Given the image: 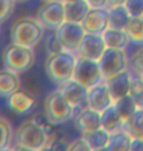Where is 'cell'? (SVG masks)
<instances>
[{"label":"cell","mask_w":143,"mask_h":151,"mask_svg":"<svg viewBox=\"0 0 143 151\" xmlns=\"http://www.w3.org/2000/svg\"><path fill=\"white\" fill-rule=\"evenodd\" d=\"M77 59L72 53L62 51L50 55L45 68L50 80L58 84H63L74 78Z\"/></svg>","instance_id":"obj_1"},{"label":"cell","mask_w":143,"mask_h":151,"mask_svg":"<svg viewBox=\"0 0 143 151\" xmlns=\"http://www.w3.org/2000/svg\"><path fill=\"white\" fill-rule=\"evenodd\" d=\"M17 145L27 150H40L47 145L48 137L35 121H28L18 128L15 134Z\"/></svg>","instance_id":"obj_2"},{"label":"cell","mask_w":143,"mask_h":151,"mask_svg":"<svg viewBox=\"0 0 143 151\" xmlns=\"http://www.w3.org/2000/svg\"><path fill=\"white\" fill-rule=\"evenodd\" d=\"M74 106L68 101L61 90L51 92L44 102V114L54 125H61L71 119Z\"/></svg>","instance_id":"obj_3"},{"label":"cell","mask_w":143,"mask_h":151,"mask_svg":"<svg viewBox=\"0 0 143 151\" xmlns=\"http://www.w3.org/2000/svg\"><path fill=\"white\" fill-rule=\"evenodd\" d=\"M3 60L6 68L16 73H25L32 68L34 54L32 48L20 44H12L6 48Z\"/></svg>","instance_id":"obj_4"},{"label":"cell","mask_w":143,"mask_h":151,"mask_svg":"<svg viewBox=\"0 0 143 151\" xmlns=\"http://www.w3.org/2000/svg\"><path fill=\"white\" fill-rule=\"evenodd\" d=\"M42 34V28L38 23L30 19H23L14 25L11 37L13 43L32 48L40 41Z\"/></svg>","instance_id":"obj_5"},{"label":"cell","mask_w":143,"mask_h":151,"mask_svg":"<svg viewBox=\"0 0 143 151\" xmlns=\"http://www.w3.org/2000/svg\"><path fill=\"white\" fill-rule=\"evenodd\" d=\"M103 77L99 62L97 60L80 56L77 59L74 78L78 83H83L88 88L100 83Z\"/></svg>","instance_id":"obj_6"},{"label":"cell","mask_w":143,"mask_h":151,"mask_svg":"<svg viewBox=\"0 0 143 151\" xmlns=\"http://www.w3.org/2000/svg\"><path fill=\"white\" fill-rule=\"evenodd\" d=\"M98 62L103 77L104 78H108L126 70V56L123 49L107 47Z\"/></svg>","instance_id":"obj_7"},{"label":"cell","mask_w":143,"mask_h":151,"mask_svg":"<svg viewBox=\"0 0 143 151\" xmlns=\"http://www.w3.org/2000/svg\"><path fill=\"white\" fill-rule=\"evenodd\" d=\"M86 32L81 23L65 21L57 29V35L67 50H75L80 47Z\"/></svg>","instance_id":"obj_8"},{"label":"cell","mask_w":143,"mask_h":151,"mask_svg":"<svg viewBox=\"0 0 143 151\" xmlns=\"http://www.w3.org/2000/svg\"><path fill=\"white\" fill-rule=\"evenodd\" d=\"M38 20L45 28L57 29L66 21L65 3L59 0L48 1L38 12Z\"/></svg>","instance_id":"obj_9"},{"label":"cell","mask_w":143,"mask_h":151,"mask_svg":"<svg viewBox=\"0 0 143 151\" xmlns=\"http://www.w3.org/2000/svg\"><path fill=\"white\" fill-rule=\"evenodd\" d=\"M110 11L107 8H90L81 25L86 32L103 35L109 28Z\"/></svg>","instance_id":"obj_10"},{"label":"cell","mask_w":143,"mask_h":151,"mask_svg":"<svg viewBox=\"0 0 143 151\" xmlns=\"http://www.w3.org/2000/svg\"><path fill=\"white\" fill-rule=\"evenodd\" d=\"M107 48L102 35H94L86 32L78 48L80 56L99 61Z\"/></svg>","instance_id":"obj_11"},{"label":"cell","mask_w":143,"mask_h":151,"mask_svg":"<svg viewBox=\"0 0 143 151\" xmlns=\"http://www.w3.org/2000/svg\"><path fill=\"white\" fill-rule=\"evenodd\" d=\"M87 104L90 108L101 113L112 104H114V100L107 84L98 83L89 88Z\"/></svg>","instance_id":"obj_12"},{"label":"cell","mask_w":143,"mask_h":151,"mask_svg":"<svg viewBox=\"0 0 143 151\" xmlns=\"http://www.w3.org/2000/svg\"><path fill=\"white\" fill-rule=\"evenodd\" d=\"M60 90L74 107L80 106L81 104L87 102L89 88L83 83H78L75 78L63 83Z\"/></svg>","instance_id":"obj_13"},{"label":"cell","mask_w":143,"mask_h":151,"mask_svg":"<svg viewBox=\"0 0 143 151\" xmlns=\"http://www.w3.org/2000/svg\"><path fill=\"white\" fill-rule=\"evenodd\" d=\"M106 84L109 87L111 96L114 102L119 98L129 94L132 84V78L127 71H121L120 73L106 78Z\"/></svg>","instance_id":"obj_14"},{"label":"cell","mask_w":143,"mask_h":151,"mask_svg":"<svg viewBox=\"0 0 143 151\" xmlns=\"http://www.w3.org/2000/svg\"><path fill=\"white\" fill-rule=\"evenodd\" d=\"M35 104L32 94L26 90L18 89L8 97V106L13 113L24 115L29 112Z\"/></svg>","instance_id":"obj_15"},{"label":"cell","mask_w":143,"mask_h":151,"mask_svg":"<svg viewBox=\"0 0 143 151\" xmlns=\"http://www.w3.org/2000/svg\"><path fill=\"white\" fill-rule=\"evenodd\" d=\"M75 125L80 131L83 132L94 131V129L102 128L101 125V112L92 109V108H86L75 117Z\"/></svg>","instance_id":"obj_16"},{"label":"cell","mask_w":143,"mask_h":151,"mask_svg":"<svg viewBox=\"0 0 143 151\" xmlns=\"http://www.w3.org/2000/svg\"><path fill=\"white\" fill-rule=\"evenodd\" d=\"M124 121L119 115L118 111L116 110L114 104L109 106L101 113V125L102 128L110 134L118 131H121L124 127Z\"/></svg>","instance_id":"obj_17"},{"label":"cell","mask_w":143,"mask_h":151,"mask_svg":"<svg viewBox=\"0 0 143 151\" xmlns=\"http://www.w3.org/2000/svg\"><path fill=\"white\" fill-rule=\"evenodd\" d=\"M90 10V6L86 0L78 2L65 3L66 21L75 23H81Z\"/></svg>","instance_id":"obj_18"},{"label":"cell","mask_w":143,"mask_h":151,"mask_svg":"<svg viewBox=\"0 0 143 151\" xmlns=\"http://www.w3.org/2000/svg\"><path fill=\"white\" fill-rule=\"evenodd\" d=\"M16 72L12 70H3L0 74V94L3 97H9L20 87V80Z\"/></svg>","instance_id":"obj_19"},{"label":"cell","mask_w":143,"mask_h":151,"mask_svg":"<svg viewBox=\"0 0 143 151\" xmlns=\"http://www.w3.org/2000/svg\"><path fill=\"white\" fill-rule=\"evenodd\" d=\"M110 132L100 128L94 131L83 132V138L90 146L91 150H104L109 141Z\"/></svg>","instance_id":"obj_20"},{"label":"cell","mask_w":143,"mask_h":151,"mask_svg":"<svg viewBox=\"0 0 143 151\" xmlns=\"http://www.w3.org/2000/svg\"><path fill=\"white\" fill-rule=\"evenodd\" d=\"M132 141V137L124 129L112 132L104 150H130Z\"/></svg>","instance_id":"obj_21"},{"label":"cell","mask_w":143,"mask_h":151,"mask_svg":"<svg viewBox=\"0 0 143 151\" xmlns=\"http://www.w3.org/2000/svg\"><path fill=\"white\" fill-rule=\"evenodd\" d=\"M107 47L124 49L129 43V37L124 29L108 28L102 35Z\"/></svg>","instance_id":"obj_22"},{"label":"cell","mask_w":143,"mask_h":151,"mask_svg":"<svg viewBox=\"0 0 143 151\" xmlns=\"http://www.w3.org/2000/svg\"><path fill=\"white\" fill-rule=\"evenodd\" d=\"M130 15L124 5H118L111 7L110 19H109V28L124 29L130 20Z\"/></svg>","instance_id":"obj_23"},{"label":"cell","mask_w":143,"mask_h":151,"mask_svg":"<svg viewBox=\"0 0 143 151\" xmlns=\"http://www.w3.org/2000/svg\"><path fill=\"white\" fill-rule=\"evenodd\" d=\"M114 105L119 115L124 122L130 119L133 116V114L136 112V110L138 109L137 104L135 103L134 99L132 98V96L129 93L116 100L114 102Z\"/></svg>","instance_id":"obj_24"},{"label":"cell","mask_w":143,"mask_h":151,"mask_svg":"<svg viewBox=\"0 0 143 151\" xmlns=\"http://www.w3.org/2000/svg\"><path fill=\"white\" fill-rule=\"evenodd\" d=\"M124 31L133 42H143V17L130 18Z\"/></svg>","instance_id":"obj_25"},{"label":"cell","mask_w":143,"mask_h":151,"mask_svg":"<svg viewBox=\"0 0 143 151\" xmlns=\"http://www.w3.org/2000/svg\"><path fill=\"white\" fill-rule=\"evenodd\" d=\"M129 94L134 99L138 108H143V80L142 77H134L132 78Z\"/></svg>","instance_id":"obj_26"},{"label":"cell","mask_w":143,"mask_h":151,"mask_svg":"<svg viewBox=\"0 0 143 151\" xmlns=\"http://www.w3.org/2000/svg\"><path fill=\"white\" fill-rule=\"evenodd\" d=\"M0 129H1V143H0V151H5L10 146L12 140V131L9 124L4 119L0 121Z\"/></svg>","instance_id":"obj_27"},{"label":"cell","mask_w":143,"mask_h":151,"mask_svg":"<svg viewBox=\"0 0 143 151\" xmlns=\"http://www.w3.org/2000/svg\"><path fill=\"white\" fill-rule=\"evenodd\" d=\"M124 6L132 18L143 17V0H126Z\"/></svg>","instance_id":"obj_28"},{"label":"cell","mask_w":143,"mask_h":151,"mask_svg":"<svg viewBox=\"0 0 143 151\" xmlns=\"http://www.w3.org/2000/svg\"><path fill=\"white\" fill-rule=\"evenodd\" d=\"M46 46H47V50L50 55H54V54L60 53V52H62V51H64V46H63L62 42H61V40L59 39V37H58L57 34L52 35L48 38Z\"/></svg>","instance_id":"obj_29"},{"label":"cell","mask_w":143,"mask_h":151,"mask_svg":"<svg viewBox=\"0 0 143 151\" xmlns=\"http://www.w3.org/2000/svg\"><path fill=\"white\" fill-rule=\"evenodd\" d=\"M15 0H1V23L7 20L14 11Z\"/></svg>","instance_id":"obj_30"},{"label":"cell","mask_w":143,"mask_h":151,"mask_svg":"<svg viewBox=\"0 0 143 151\" xmlns=\"http://www.w3.org/2000/svg\"><path fill=\"white\" fill-rule=\"evenodd\" d=\"M132 67L135 70V72L139 75H143V48L138 50L134 54L133 58L132 60Z\"/></svg>","instance_id":"obj_31"},{"label":"cell","mask_w":143,"mask_h":151,"mask_svg":"<svg viewBox=\"0 0 143 151\" xmlns=\"http://www.w3.org/2000/svg\"><path fill=\"white\" fill-rule=\"evenodd\" d=\"M69 149L70 150H75V151H89L91 150L90 148V146L88 145V143L86 141V139L83 137V138H80V139H78L77 141H75L74 143L72 144V145H70L69 147Z\"/></svg>","instance_id":"obj_32"},{"label":"cell","mask_w":143,"mask_h":151,"mask_svg":"<svg viewBox=\"0 0 143 151\" xmlns=\"http://www.w3.org/2000/svg\"><path fill=\"white\" fill-rule=\"evenodd\" d=\"M143 150V138L142 137H132L130 151H140Z\"/></svg>","instance_id":"obj_33"},{"label":"cell","mask_w":143,"mask_h":151,"mask_svg":"<svg viewBox=\"0 0 143 151\" xmlns=\"http://www.w3.org/2000/svg\"><path fill=\"white\" fill-rule=\"evenodd\" d=\"M90 8H106L108 0H86Z\"/></svg>","instance_id":"obj_34"},{"label":"cell","mask_w":143,"mask_h":151,"mask_svg":"<svg viewBox=\"0 0 143 151\" xmlns=\"http://www.w3.org/2000/svg\"><path fill=\"white\" fill-rule=\"evenodd\" d=\"M126 2V0H108V5L111 7L118 5H124V3Z\"/></svg>","instance_id":"obj_35"},{"label":"cell","mask_w":143,"mask_h":151,"mask_svg":"<svg viewBox=\"0 0 143 151\" xmlns=\"http://www.w3.org/2000/svg\"><path fill=\"white\" fill-rule=\"evenodd\" d=\"M64 3H72V2H78V1H81V0H62Z\"/></svg>","instance_id":"obj_36"},{"label":"cell","mask_w":143,"mask_h":151,"mask_svg":"<svg viewBox=\"0 0 143 151\" xmlns=\"http://www.w3.org/2000/svg\"><path fill=\"white\" fill-rule=\"evenodd\" d=\"M44 1H53V0H44Z\"/></svg>","instance_id":"obj_37"},{"label":"cell","mask_w":143,"mask_h":151,"mask_svg":"<svg viewBox=\"0 0 143 151\" xmlns=\"http://www.w3.org/2000/svg\"><path fill=\"white\" fill-rule=\"evenodd\" d=\"M18 1H26V0H18Z\"/></svg>","instance_id":"obj_38"},{"label":"cell","mask_w":143,"mask_h":151,"mask_svg":"<svg viewBox=\"0 0 143 151\" xmlns=\"http://www.w3.org/2000/svg\"><path fill=\"white\" fill-rule=\"evenodd\" d=\"M141 77H142V80H143V75H142V76H141Z\"/></svg>","instance_id":"obj_39"}]
</instances>
